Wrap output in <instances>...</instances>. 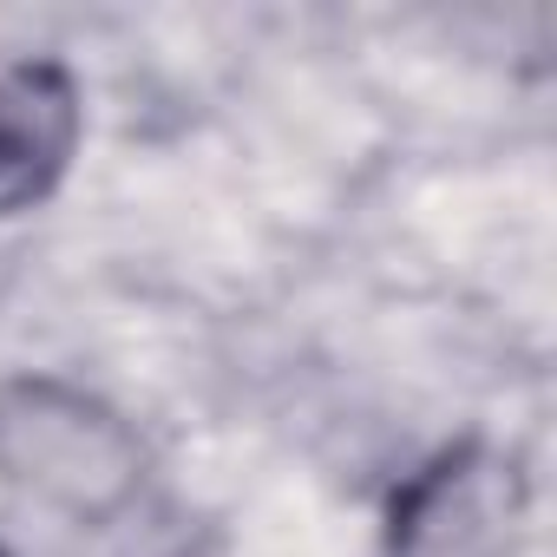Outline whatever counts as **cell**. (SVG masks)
Returning a JSON list of instances; mask_svg holds the SVG:
<instances>
[{
    "instance_id": "2",
    "label": "cell",
    "mask_w": 557,
    "mask_h": 557,
    "mask_svg": "<svg viewBox=\"0 0 557 557\" xmlns=\"http://www.w3.org/2000/svg\"><path fill=\"white\" fill-rule=\"evenodd\" d=\"M79 138V92L53 60L0 66V216L53 190Z\"/></svg>"
},
{
    "instance_id": "1",
    "label": "cell",
    "mask_w": 557,
    "mask_h": 557,
    "mask_svg": "<svg viewBox=\"0 0 557 557\" xmlns=\"http://www.w3.org/2000/svg\"><path fill=\"white\" fill-rule=\"evenodd\" d=\"M0 479L47 511L99 524L145 485V446L106 400L66 381H14L0 387Z\"/></svg>"
},
{
    "instance_id": "3",
    "label": "cell",
    "mask_w": 557,
    "mask_h": 557,
    "mask_svg": "<svg viewBox=\"0 0 557 557\" xmlns=\"http://www.w3.org/2000/svg\"><path fill=\"white\" fill-rule=\"evenodd\" d=\"M0 557H8V550H0Z\"/></svg>"
}]
</instances>
